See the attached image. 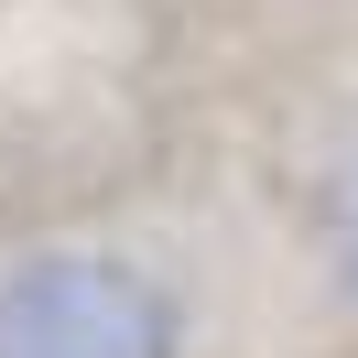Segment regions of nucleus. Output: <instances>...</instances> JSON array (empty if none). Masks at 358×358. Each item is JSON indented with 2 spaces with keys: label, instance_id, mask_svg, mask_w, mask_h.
<instances>
[{
  "label": "nucleus",
  "instance_id": "f03ea898",
  "mask_svg": "<svg viewBox=\"0 0 358 358\" xmlns=\"http://www.w3.org/2000/svg\"><path fill=\"white\" fill-rule=\"evenodd\" d=\"M336 261H348V282H358V174H348V196H336Z\"/></svg>",
  "mask_w": 358,
  "mask_h": 358
},
{
  "label": "nucleus",
  "instance_id": "f257e3e1",
  "mask_svg": "<svg viewBox=\"0 0 358 358\" xmlns=\"http://www.w3.org/2000/svg\"><path fill=\"white\" fill-rule=\"evenodd\" d=\"M0 358H174V304L109 250H44L0 271Z\"/></svg>",
  "mask_w": 358,
  "mask_h": 358
}]
</instances>
